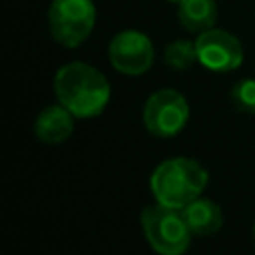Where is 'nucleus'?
<instances>
[{
    "label": "nucleus",
    "instance_id": "1",
    "mask_svg": "<svg viewBox=\"0 0 255 255\" xmlns=\"http://www.w3.org/2000/svg\"><path fill=\"white\" fill-rule=\"evenodd\" d=\"M54 92L58 102L76 118H94L110 102V84L106 76L90 64L70 62L56 72Z\"/></svg>",
    "mask_w": 255,
    "mask_h": 255
},
{
    "label": "nucleus",
    "instance_id": "2",
    "mask_svg": "<svg viewBox=\"0 0 255 255\" xmlns=\"http://www.w3.org/2000/svg\"><path fill=\"white\" fill-rule=\"evenodd\" d=\"M207 171L201 163L189 157H171L161 161L149 179L151 193L157 203L183 209L197 199L207 185Z\"/></svg>",
    "mask_w": 255,
    "mask_h": 255
},
{
    "label": "nucleus",
    "instance_id": "3",
    "mask_svg": "<svg viewBox=\"0 0 255 255\" xmlns=\"http://www.w3.org/2000/svg\"><path fill=\"white\" fill-rule=\"evenodd\" d=\"M141 229L147 243L159 255H183L191 243V231L181 209H173L157 201L141 211Z\"/></svg>",
    "mask_w": 255,
    "mask_h": 255
},
{
    "label": "nucleus",
    "instance_id": "4",
    "mask_svg": "<svg viewBox=\"0 0 255 255\" xmlns=\"http://www.w3.org/2000/svg\"><path fill=\"white\" fill-rule=\"evenodd\" d=\"M96 26V6L92 0H54L48 10L52 38L64 48H78Z\"/></svg>",
    "mask_w": 255,
    "mask_h": 255
},
{
    "label": "nucleus",
    "instance_id": "5",
    "mask_svg": "<svg viewBox=\"0 0 255 255\" xmlns=\"http://www.w3.org/2000/svg\"><path fill=\"white\" fill-rule=\"evenodd\" d=\"M141 118L149 133L157 137H171L185 128L189 120V106L179 92L163 88L147 98Z\"/></svg>",
    "mask_w": 255,
    "mask_h": 255
},
{
    "label": "nucleus",
    "instance_id": "6",
    "mask_svg": "<svg viewBox=\"0 0 255 255\" xmlns=\"http://www.w3.org/2000/svg\"><path fill=\"white\" fill-rule=\"evenodd\" d=\"M110 64L126 76H139L153 64V44L137 30H124L116 34L108 46Z\"/></svg>",
    "mask_w": 255,
    "mask_h": 255
},
{
    "label": "nucleus",
    "instance_id": "7",
    "mask_svg": "<svg viewBox=\"0 0 255 255\" xmlns=\"http://www.w3.org/2000/svg\"><path fill=\"white\" fill-rule=\"evenodd\" d=\"M197 62L211 72H231L243 62L241 42L227 30L209 28L195 40Z\"/></svg>",
    "mask_w": 255,
    "mask_h": 255
},
{
    "label": "nucleus",
    "instance_id": "8",
    "mask_svg": "<svg viewBox=\"0 0 255 255\" xmlns=\"http://www.w3.org/2000/svg\"><path fill=\"white\" fill-rule=\"evenodd\" d=\"M74 118L76 116L62 104L48 106L38 114L34 122V133L44 143H62L74 131Z\"/></svg>",
    "mask_w": 255,
    "mask_h": 255
},
{
    "label": "nucleus",
    "instance_id": "9",
    "mask_svg": "<svg viewBox=\"0 0 255 255\" xmlns=\"http://www.w3.org/2000/svg\"><path fill=\"white\" fill-rule=\"evenodd\" d=\"M181 215L193 235H213L223 225L221 207L205 197H197L181 209Z\"/></svg>",
    "mask_w": 255,
    "mask_h": 255
},
{
    "label": "nucleus",
    "instance_id": "10",
    "mask_svg": "<svg viewBox=\"0 0 255 255\" xmlns=\"http://www.w3.org/2000/svg\"><path fill=\"white\" fill-rule=\"evenodd\" d=\"M177 18L187 32L201 34L215 26L217 4L215 0H183L177 4Z\"/></svg>",
    "mask_w": 255,
    "mask_h": 255
},
{
    "label": "nucleus",
    "instance_id": "11",
    "mask_svg": "<svg viewBox=\"0 0 255 255\" xmlns=\"http://www.w3.org/2000/svg\"><path fill=\"white\" fill-rule=\"evenodd\" d=\"M163 60L169 68L173 70H187L197 62V50H195V42L189 40H175L171 44H167L165 52H163Z\"/></svg>",
    "mask_w": 255,
    "mask_h": 255
},
{
    "label": "nucleus",
    "instance_id": "12",
    "mask_svg": "<svg viewBox=\"0 0 255 255\" xmlns=\"http://www.w3.org/2000/svg\"><path fill=\"white\" fill-rule=\"evenodd\" d=\"M231 102L239 112L255 114V80L245 78V80L237 82L231 90Z\"/></svg>",
    "mask_w": 255,
    "mask_h": 255
},
{
    "label": "nucleus",
    "instance_id": "13",
    "mask_svg": "<svg viewBox=\"0 0 255 255\" xmlns=\"http://www.w3.org/2000/svg\"><path fill=\"white\" fill-rule=\"evenodd\" d=\"M169 2H173V4H179V2H183V0H169Z\"/></svg>",
    "mask_w": 255,
    "mask_h": 255
},
{
    "label": "nucleus",
    "instance_id": "14",
    "mask_svg": "<svg viewBox=\"0 0 255 255\" xmlns=\"http://www.w3.org/2000/svg\"><path fill=\"white\" fill-rule=\"evenodd\" d=\"M253 237H255V227H253Z\"/></svg>",
    "mask_w": 255,
    "mask_h": 255
}]
</instances>
